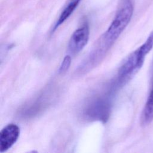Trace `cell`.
Instances as JSON below:
<instances>
[{"instance_id":"6da1fadb","label":"cell","mask_w":153,"mask_h":153,"mask_svg":"<svg viewBox=\"0 0 153 153\" xmlns=\"http://www.w3.org/2000/svg\"><path fill=\"white\" fill-rule=\"evenodd\" d=\"M153 48V31L145 42L124 60L118 71V74L112 86L118 89L125 85L142 67L146 56Z\"/></svg>"},{"instance_id":"7a4b0ae2","label":"cell","mask_w":153,"mask_h":153,"mask_svg":"<svg viewBox=\"0 0 153 153\" xmlns=\"http://www.w3.org/2000/svg\"><path fill=\"white\" fill-rule=\"evenodd\" d=\"M133 10L132 0H122L109 27L95 45L99 49L105 54L108 52L128 25L132 17Z\"/></svg>"},{"instance_id":"3957f363","label":"cell","mask_w":153,"mask_h":153,"mask_svg":"<svg viewBox=\"0 0 153 153\" xmlns=\"http://www.w3.org/2000/svg\"><path fill=\"white\" fill-rule=\"evenodd\" d=\"M114 93L111 91L90 100L84 109V116L91 121L106 123L110 115L112 106V97L110 94Z\"/></svg>"},{"instance_id":"277c9868","label":"cell","mask_w":153,"mask_h":153,"mask_svg":"<svg viewBox=\"0 0 153 153\" xmlns=\"http://www.w3.org/2000/svg\"><path fill=\"white\" fill-rule=\"evenodd\" d=\"M90 35V29L87 22L76 29L71 36L68 45V51L72 55L80 52L87 44Z\"/></svg>"},{"instance_id":"5b68a950","label":"cell","mask_w":153,"mask_h":153,"mask_svg":"<svg viewBox=\"0 0 153 153\" xmlns=\"http://www.w3.org/2000/svg\"><path fill=\"white\" fill-rule=\"evenodd\" d=\"M19 127L13 123L5 126L0 132V152H4L11 148L20 136Z\"/></svg>"},{"instance_id":"8992f818","label":"cell","mask_w":153,"mask_h":153,"mask_svg":"<svg viewBox=\"0 0 153 153\" xmlns=\"http://www.w3.org/2000/svg\"><path fill=\"white\" fill-rule=\"evenodd\" d=\"M153 121V60L151 69V78L149 90L146 103L143 108L140 123L142 126L149 125Z\"/></svg>"},{"instance_id":"52a82bcc","label":"cell","mask_w":153,"mask_h":153,"mask_svg":"<svg viewBox=\"0 0 153 153\" xmlns=\"http://www.w3.org/2000/svg\"><path fill=\"white\" fill-rule=\"evenodd\" d=\"M80 1L81 0H68L60 15L59 16V19L53 26L52 32L55 31L62 24L65 22L66 20L70 17L79 4Z\"/></svg>"},{"instance_id":"ba28073f","label":"cell","mask_w":153,"mask_h":153,"mask_svg":"<svg viewBox=\"0 0 153 153\" xmlns=\"http://www.w3.org/2000/svg\"><path fill=\"white\" fill-rule=\"evenodd\" d=\"M71 57L70 55H66L60 66V68H59V74H62V73H64L69 68L70 65H71Z\"/></svg>"}]
</instances>
